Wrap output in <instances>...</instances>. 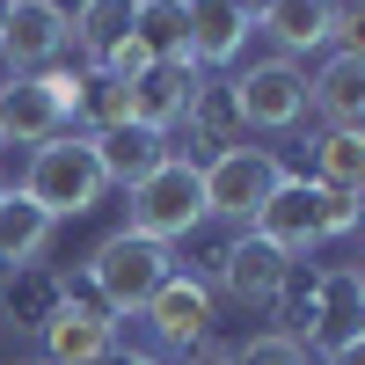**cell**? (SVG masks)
Here are the masks:
<instances>
[{"mask_svg":"<svg viewBox=\"0 0 365 365\" xmlns=\"http://www.w3.org/2000/svg\"><path fill=\"white\" fill-rule=\"evenodd\" d=\"M270 314L285 322L278 336H292L307 358H322V351L365 336V278L351 263H299Z\"/></svg>","mask_w":365,"mask_h":365,"instance_id":"obj_1","label":"cell"},{"mask_svg":"<svg viewBox=\"0 0 365 365\" xmlns=\"http://www.w3.org/2000/svg\"><path fill=\"white\" fill-rule=\"evenodd\" d=\"M15 190L37 205V212H51L58 227H66V220H88V212L103 205V190H110L103 168H96V139H88V132H58V139H44V146H29Z\"/></svg>","mask_w":365,"mask_h":365,"instance_id":"obj_2","label":"cell"},{"mask_svg":"<svg viewBox=\"0 0 365 365\" xmlns=\"http://www.w3.org/2000/svg\"><path fill=\"white\" fill-rule=\"evenodd\" d=\"M168 270H175V249L117 227V234H103L96 249H88V285L81 292L96 299V307H110L117 322H139V307L168 285Z\"/></svg>","mask_w":365,"mask_h":365,"instance_id":"obj_3","label":"cell"},{"mask_svg":"<svg viewBox=\"0 0 365 365\" xmlns=\"http://www.w3.org/2000/svg\"><path fill=\"white\" fill-rule=\"evenodd\" d=\"M88 66H44V73H8L0 81V139L8 146H44L58 132H73V103H81Z\"/></svg>","mask_w":365,"mask_h":365,"instance_id":"obj_4","label":"cell"},{"mask_svg":"<svg viewBox=\"0 0 365 365\" xmlns=\"http://www.w3.org/2000/svg\"><path fill=\"white\" fill-rule=\"evenodd\" d=\"M125 227L146 234V241H161V249H182L190 234H205V182H197V161H182L168 154L146 182H132L125 190Z\"/></svg>","mask_w":365,"mask_h":365,"instance_id":"obj_5","label":"cell"},{"mask_svg":"<svg viewBox=\"0 0 365 365\" xmlns=\"http://www.w3.org/2000/svg\"><path fill=\"white\" fill-rule=\"evenodd\" d=\"M139 322H146L139 351H154L161 365H190L197 351L220 344V299H212V285H197L190 270H168V285L139 307Z\"/></svg>","mask_w":365,"mask_h":365,"instance_id":"obj_6","label":"cell"},{"mask_svg":"<svg viewBox=\"0 0 365 365\" xmlns=\"http://www.w3.org/2000/svg\"><path fill=\"white\" fill-rule=\"evenodd\" d=\"M292 168H285V154L278 146H227V154H212V161H197V182H205V220H220L227 234H241L263 212V197L278 190Z\"/></svg>","mask_w":365,"mask_h":365,"instance_id":"obj_7","label":"cell"},{"mask_svg":"<svg viewBox=\"0 0 365 365\" xmlns=\"http://www.w3.org/2000/svg\"><path fill=\"white\" fill-rule=\"evenodd\" d=\"M234 88V110L249 132H292L299 117H307V66H292V58L263 51V58H241L227 73Z\"/></svg>","mask_w":365,"mask_h":365,"instance_id":"obj_8","label":"cell"},{"mask_svg":"<svg viewBox=\"0 0 365 365\" xmlns=\"http://www.w3.org/2000/svg\"><path fill=\"white\" fill-rule=\"evenodd\" d=\"M117 336H125V322L110 307H96L81 285H66V299H58L51 322L37 329V358L44 365H103L117 351Z\"/></svg>","mask_w":365,"mask_h":365,"instance_id":"obj_9","label":"cell"},{"mask_svg":"<svg viewBox=\"0 0 365 365\" xmlns=\"http://www.w3.org/2000/svg\"><path fill=\"white\" fill-rule=\"evenodd\" d=\"M168 146L182 161H212V154H227V146H249V125H241V110H234L227 73H197L182 117L168 125Z\"/></svg>","mask_w":365,"mask_h":365,"instance_id":"obj_10","label":"cell"},{"mask_svg":"<svg viewBox=\"0 0 365 365\" xmlns=\"http://www.w3.org/2000/svg\"><path fill=\"white\" fill-rule=\"evenodd\" d=\"M292 270H299L292 256H278L270 241H256L249 227H241V234H227V256H220V278H212V299H227V307H256V314H270Z\"/></svg>","mask_w":365,"mask_h":365,"instance_id":"obj_11","label":"cell"},{"mask_svg":"<svg viewBox=\"0 0 365 365\" xmlns=\"http://www.w3.org/2000/svg\"><path fill=\"white\" fill-rule=\"evenodd\" d=\"M249 234L256 241H270L278 256H292V263H314V249H322V182H307V175H285L278 190L263 197V212L249 220Z\"/></svg>","mask_w":365,"mask_h":365,"instance_id":"obj_12","label":"cell"},{"mask_svg":"<svg viewBox=\"0 0 365 365\" xmlns=\"http://www.w3.org/2000/svg\"><path fill=\"white\" fill-rule=\"evenodd\" d=\"M182 37H190V66L197 73H234L249 58L256 15L234 0H182Z\"/></svg>","mask_w":365,"mask_h":365,"instance_id":"obj_13","label":"cell"},{"mask_svg":"<svg viewBox=\"0 0 365 365\" xmlns=\"http://www.w3.org/2000/svg\"><path fill=\"white\" fill-rule=\"evenodd\" d=\"M66 58V0H15L0 22V66L8 73H44Z\"/></svg>","mask_w":365,"mask_h":365,"instance_id":"obj_14","label":"cell"},{"mask_svg":"<svg viewBox=\"0 0 365 365\" xmlns=\"http://www.w3.org/2000/svg\"><path fill=\"white\" fill-rule=\"evenodd\" d=\"M307 117H322V132H365V51H329L307 73Z\"/></svg>","mask_w":365,"mask_h":365,"instance_id":"obj_15","label":"cell"},{"mask_svg":"<svg viewBox=\"0 0 365 365\" xmlns=\"http://www.w3.org/2000/svg\"><path fill=\"white\" fill-rule=\"evenodd\" d=\"M66 270H51V263H22V270H0V329L22 344H37V329L51 322V307L66 299Z\"/></svg>","mask_w":365,"mask_h":365,"instance_id":"obj_16","label":"cell"},{"mask_svg":"<svg viewBox=\"0 0 365 365\" xmlns=\"http://www.w3.org/2000/svg\"><path fill=\"white\" fill-rule=\"evenodd\" d=\"M336 8H344V0H270V8H256V37H270V51L299 66L307 51H329Z\"/></svg>","mask_w":365,"mask_h":365,"instance_id":"obj_17","label":"cell"},{"mask_svg":"<svg viewBox=\"0 0 365 365\" xmlns=\"http://www.w3.org/2000/svg\"><path fill=\"white\" fill-rule=\"evenodd\" d=\"M168 154H175L168 132H146V125H110V132H96V168H103L110 190H132V182H146Z\"/></svg>","mask_w":365,"mask_h":365,"instance_id":"obj_18","label":"cell"},{"mask_svg":"<svg viewBox=\"0 0 365 365\" xmlns=\"http://www.w3.org/2000/svg\"><path fill=\"white\" fill-rule=\"evenodd\" d=\"M132 8L139 0H81V8H66V51L81 66H103V58L132 37Z\"/></svg>","mask_w":365,"mask_h":365,"instance_id":"obj_19","label":"cell"},{"mask_svg":"<svg viewBox=\"0 0 365 365\" xmlns=\"http://www.w3.org/2000/svg\"><path fill=\"white\" fill-rule=\"evenodd\" d=\"M132 88V125H146V132H168L175 117H182V103H190V88H197V66H146L139 81H125Z\"/></svg>","mask_w":365,"mask_h":365,"instance_id":"obj_20","label":"cell"},{"mask_svg":"<svg viewBox=\"0 0 365 365\" xmlns=\"http://www.w3.org/2000/svg\"><path fill=\"white\" fill-rule=\"evenodd\" d=\"M58 220L37 212L22 190H0V270H22V263H44Z\"/></svg>","mask_w":365,"mask_h":365,"instance_id":"obj_21","label":"cell"},{"mask_svg":"<svg viewBox=\"0 0 365 365\" xmlns=\"http://www.w3.org/2000/svg\"><path fill=\"white\" fill-rule=\"evenodd\" d=\"M132 44L154 58V66H190V37H182V0H139L132 8Z\"/></svg>","mask_w":365,"mask_h":365,"instance_id":"obj_22","label":"cell"},{"mask_svg":"<svg viewBox=\"0 0 365 365\" xmlns=\"http://www.w3.org/2000/svg\"><path fill=\"white\" fill-rule=\"evenodd\" d=\"M307 182H322V190H365V132H322L314 161H307Z\"/></svg>","mask_w":365,"mask_h":365,"instance_id":"obj_23","label":"cell"},{"mask_svg":"<svg viewBox=\"0 0 365 365\" xmlns=\"http://www.w3.org/2000/svg\"><path fill=\"white\" fill-rule=\"evenodd\" d=\"M227 365H314V358L299 351L292 336H278V329H263V336L234 344V351H227Z\"/></svg>","mask_w":365,"mask_h":365,"instance_id":"obj_24","label":"cell"},{"mask_svg":"<svg viewBox=\"0 0 365 365\" xmlns=\"http://www.w3.org/2000/svg\"><path fill=\"white\" fill-rule=\"evenodd\" d=\"M358 197L365 190H322V234L329 241H351L358 234Z\"/></svg>","mask_w":365,"mask_h":365,"instance_id":"obj_25","label":"cell"},{"mask_svg":"<svg viewBox=\"0 0 365 365\" xmlns=\"http://www.w3.org/2000/svg\"><path fill=\"white\" fill-rule=\"evenodd\" d=\"M103 365H161V358H154V351H139L132 336H117V351H110Z\"/></svg>","mask_w":365,"mask_h":365,"instance_id":"obj_26","label":"cell"},{"mask_svg":"<svg viewBox=\"0 0 365 365\" xmlns=\"http://www.w3.org/2000/svg\"><path fill=\"white\" fill-rule=\"evenodd\" d=\"M322 365H365V336H358V344H336V351H322Z\"/></svg>","mask_w":365,"mask_h":365,"instance_id":"obj_27","label":"cell"},{"mask_svg":"<svg viewBox=\"0 0 365 365\" xmlns=\"http://www.w3.org/2000/svg\"><path fill=\"white\" fill-rule=\"evenodd\" d=\"M234 8H249V15H256V8H270V0H234Z\"/></svg>","mask_w":365,"mask_h":365,"instance_id":"obj_28","label":"cell"},{"mask_svg":"<svg viewBox=\"0 0 365 365\" xmlns=\"http://www.w3.org/2000/svg\"><path fill=\"white\" fill-rule=\"evenodd\" d=\"M8 8H15V0H0V22H8Z\"/></svg>","mask_w":365,"mask_h":365,"instance_id":"obj_29","label":"cell"},{"mask_svg":"<svg viewBox=\"0 0 365 365\" xmlns=\"http://www.w3.org/2000/svg\"><path fill=\"white\" fill-rule=\"evenodd\" d=\"M15 365H44V358H15Z\"/></svg>","mask_w":365,"mask_h":365,"instance_id":"obj_30","label":"cell"}]
</instances>
